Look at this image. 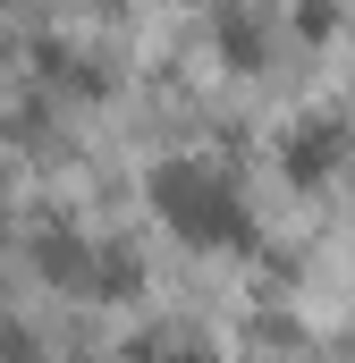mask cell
<instances>
[{
	"mask_svg": "<svg viewBox=\"0 0 355 363\" xmlns=\"http://www.w3.org/2000/svg\"><path fill=\"white\" fill-rule=\"evenodd\" d=\"M153 211L170 220L186 245H254V211L212 161H161L153 169Z\"/></svg>",
	"mask_w": 355,
	"mask_h": 363,
	"instance_id": "1",
	"label": "cell"
},
{
	"mask_svg": "<svg viewBox=\"0 0 355 363\" xmlns=\"http://www.w3.org/2000/svg\"><path fill=\"white\" fill-rule=\"evenodd\" d=\"M93 237H77V228H43L34 237V271L51 279V287H68V296H93Z\"/></svg>",
	"mask_w": 355,
	"mask_h": 363,
	"instance_id": "2",
	"label": "cell"
},
{
	"mask_svg": "<svg viewBox=\"0 0 355 363\" xmlns=\"http://www.w3.org/2000/svg\"><path fill=\"white\" fill-rule=\"evenodd\" d=\"M347 144H355V135L339 127V118H313V127H296V135L279 144V161H288V178H330Z\"/></svg>",
	"mask_w": 355,
	"mask_h": 363,
	"instance_id": "3",
	"label": "cell"
},
{
	"mask_svg": "<svg viewBox=\"0 0 355 363\" xmlns=\"http://www.w3.org/2000/svg\"><path fill=\"white\" fill-rule=\"evenodd\" d=\"M93 9H110V0H93Z\"/></svg>",
	"mask_w": 355,
	"mask_h": 363,
	"instance_id": "4",
	"label": "cell"
}]
</instances>
